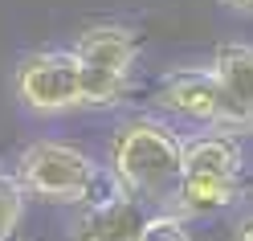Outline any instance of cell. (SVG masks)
<instances>
[{
	"instance_id": "8992f818",
	"label": "cell",
	"mask_w": 253,
	"mask_h": 241,
	"mask_svg": "<svg viewBox=\"0 0 253 241\" xmlns=\"http://www.w3.org/2000/svg\"><path fill=\"white\" fill-rule=\"evenodd\" d=\"M155 106L196 127H220L225 131V102H220L212 70H176L155 86Z\"/></svg>"
},
{
	"instance_id": "7a4b0ae2",
	"label": "cell",
	"mask_w": 253,
	"mask_h": 241,
	"mask_svg": "<svg viewBox=\"0 0 253 241\" xmlns=\"http://www.w3.org/2000/svg\"><path fill=\"white\" fill-rule=\"evenodd\" d=\"M245 155L233 131L204 127L184 139V180L176 196V217H212L241 200Z\"/></svg>"
},
{
	"instance_id": "ba28073f",
	"label": "cell",
	"mask_w": 253,
	"mask_h": 241,
	"mask_svg": "<svg viewBox=\"0 0 253 241\" xmlns=\"http://www.w3.org/2000/svg\"><path fill=\"white\" fill-rule=\"evenodd\" d=\"M147 217H151L147 208L119 188L106 200L86 204V213H82V221L74 229V241H139Z\"/></svg>"
},
{
	"instance_id": "9c48e42d",
	"label": "cell",
	"mask_w": 253,
	"mask_h": 241,
	"mask_svg": "<svg viewBox=\"0 0 253 241\" xmlns=\"http://www.w3.org/2000/svg\"><path fill=\"white\" fill-rule=\"evenodd\" d=\"M25 217V188L17 180V172L0 168V241H12Z\"/></svg>"
},
{
	"instance_id": "30bf717a",
	"label": "cell",
	"mask_w": 253,
	"mask_h": 241,
	"mask_svg": "<svg viewBox=\"0 0 253 241\" xmlns=\"http://www.w3.org/2000/svg\"><path fill=\"white\" fill-rule=\"evenodd\" d=\"M139 241H192L184 229V221L176 213H151L143 233H139Z\"/></svg>"
},
{
	"instance_id": "8fae6325",
	"label": "cell",
	"mask_w": 253,
	"mask_h": 241,
	"mask_svg": "<svg viewBox=\"0 0 253 241\" xmlns=\"http://www.w3.org/2000/svg\"><path fill=\"white\" fill-rule=\"evenodd\" d=\"M233 241H253V213L233 225Z\"/></svg>"
},
{
	"instance_id": "52a82bcc",
	"label": "cell",
	"mask_w": 253,
	"mask_h": 241,
	"mask_svg": "<svg viewBox=\"0 0 253 241\" xmlns=\"http://www.w3.org/2000/svg\"><path fill=\"white\" fill-rule=\"evenodd\" d=\"M209 70L225 102V131H253V45L225 41Z\"/></svg>"
},
{
	"instance_id": "7c38bea8",
	"label": "cell",
	"mask_w": 253,
	"mask_h": 241,
	"mask_svg": "<svg viewBox=\"0 0 253 241\" xmlns=\"http://www.w3.org/2000/svg\"><path fill=\"white\" fill-rule=\"evenodd\" d=\"M220 4H229L233 12H253V0H220Z\"/></svg>"
},
{
	"instance_id": "4fadbf2b",
	"label": "cell",
	"mask_w": 253,
	"mask_h": 241,
	"mask_svg": "<svg viewBox=\"0 0 253 241\" xmlns=\"http://www.w3.org/2000/svg\"><path fill=\"white\" fill-rule=\"evenodd\" d=\"M12 241H17V237H12Z\"/></svg>"
},
{
	"instance_id": "277c9868",
	"label": "cell",
	"mask_w": 253,
	"mask_h": 241,
	"mask_svg": "<svg viewBox=\"0 0 253 241\" xmlns=\"http://www.w3.org/2000/svg\"><path fill=\"white\" fill-rule=\"evenodd\" d=\"M82 66V106H119L131 90L139 61V37L126 25H94L74 45Z\"/></svg>"
},
{
	"instance_id": "6da1fadb",
	"label": "cell",
	"mask_w": 253,
	"mask_h": 241,
	"mask_svg": "<svg viewBox=\"0 0 253 241\" xmlns=\"http://www.w3.org/2000/svg\"><path fill=\"white\" fill-rule=\"evenodd\" d=\"M106 172L147 213H176L184 180V135L151 115L123 119L106 147Z\"/></svg>"
},
{
	"instance_id": "5b68a950",
	"label": "cell",
	"mask_w": 253,
	"mask_h": 241,
	"mask_svg": "<svg viewBox=\"0 0 253 241\" xmlns=\"http://www.w3.org/2000/svg\"><path fill=\"white\" fill-rule=\"evenodd\" d=\"M12 90L25 110L33 115H61L82 106V66L74 49H41L21 57L12 74Z\"/></svg>"
},
{
	"instance_id": "3957f363",
	"label": "cell",
	"mask_w": 253,
	"mask_h": 241,
	"mask_svg": "<svg viewBox=\"0 0 253 241\" xmlns=\"http://www.w3.org/2000/svg\"><path fill=\"white\" fill-rule=\"evenodd\" d=\"M17 180L25 196L53 200V204H94L119 192L115 176H110L98 159H90L74 143L57 139H37L17 155Z\"/></svg>"
}]
</instances>
